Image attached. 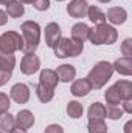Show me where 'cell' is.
Here are the masks:
<instances>
[{
    "instance_id": "cell-41",
    "label": "cell",
    "mask_w": 132,
    "mask_h": 133,
    "mask_svg": "<svg viewBox=\"0 0 132 133\" xmlns=\"http://www.w3.org/2000/svg\"><path fill=\"white\" fill-rule=\"evenodd\" d=\"M56 2H64V0H56Z\"/></svg>"
},
{
    "instance_id": "cell-5",
    "label": "cell",
    "mask_w": 132,
    "mask_h": 133,
    "mask_svg": "<svg viewBox=\"0 0 132 133\" xmlns=\"http://www.w3.org/2000/svg\"><path fill=\"white\" fill-rule=\"evenodd\" d=\"M40 68V59L34 54V53H30V54H25L20 61V71L27 76H31L34 73H37Z\"/></svg>"
},
{
    "instance_id": "cell-23",
    "label": "cell",
    "mask_w": 132,
    "mask_h": 133,
    "mask_svg": "<svg viewBox=\"0 0 132 133\" xmlns=\"http://www.w3.org/2000/svg\"><path fill=\"white\" fill-rule=\"evenodd\" d=\"M82 113H84V107H82V104H79L78 101H70V102L67 104V115H68L71 119L81 118Z\"/></svg>"
},
{
    "instance_id": "cell-39",
    "label": "cell",
    "mask_w": 132,
    "mask_h": 133,
    "mask_svg": "<svg viewBox=\"0 0 132 133\" xmlns=\"http://www.w3.org/2000/svg\"><path fill=\"white\" fill-rule=\"evenodd\" d=\"M19 2H22V3H33V0H19Z\"/></svg>"
},
{
    "instance_id": "cell-6",
    "label": "cell",
    "mask_w": 132,
    "mask_h": 133,
    "mask_svg": "<svg viewBox=\"0 0 132 133\" xmlns=\"http://www.w3.org/2000/svg\"><path fill=\"white\" fill-rule=\"evenodd\" d=\"M30 88L27 84H14L11 87V91H9V99H13L16 104H27L30 101Z\"/></svg>"
},
{
    "instance_id": "cell-32",
    "label": "cell",
    "mask_w": 132,
    "mask_h": 133,
    "mask_svg": "<svg viewBox=\"0 0 132 133\" xmlns=\"http://www.w3.org/2000/svg\"><path fill=\"white\" fill-rule=\"evenodd\" d=\"M11 76H13V71L0 68V87H3L5 84H8V81L11 79Z\"/></svg>"
},
{
    "instance_id": "cell-2",
    "label": "cell",
    "mask_w": 132,
    "mask_h": 133,
    "mask_svg": "<svg viewBox=\"0 0 132 133\" xmlns=\"http://www.w3.org/2000/svg\"><path fill=\"white\" fill-rule=\"evenodd\" d=\"M112 74H113V66H112V64L107 62V61H101V62H98L97 65L89 71L87 81H89V84H90L92 88L99 90V88H103L110 81Z\"/></svg>"
},
{
    "instance_id": "cell-22",
    "label": "cell",
    "mask_w": 132,
    "mask_h": 133,
    "mask_svg": "<svg viewBox=\"0 0 132 133\" xmlns=\"http://www.w3.org/2000/svg\"><path fill=\"white\" fill-rule=\"evenodd\" d=\"M16 66V56L13 53H6L0 50V68L13 71Z\"/></svg>"
},
{
    "instance_id": "cell-25",
    "label": "cell",
    "mask_w": 132,
    "mask_h": 133,
    "mask_svg": "<svg viewBox=\"0 0 132 133\" xmlns=\"http://www.w3.org/2000/svg\"><path fill=\"white\" fill-rule=\"evenodd\" d=\"M82 51H84V42L71 37L68 42V57H78Z\"/></svg>"
},
{
    "instance_id": "cell-24",
    "label": "cell",
    "mask_w": 132,
    "mask_h": 133,
    "mask_svg": "<svg viewBox=\"0 0 132 133\" xmlns=\"http://www.w3.org/2000/svg\"><path fill=\"white\" fill-rule=\"evenodd\" d=\"M87 115H89V119H90V118L104 119V118H106V107H104V104H101V102H93V104L89 107Z\"/></svg>"
},
{
    "instance_id": "cell-8",
    "label": "cell",
    "mask_w": 132,
    "mask_h": 133,
    "mask_svg": "<svg viewBox=\"0 0 132 133\" xmlns=\"http://www.w3.org/2000/svg\"><path fill=\"white\" fill-rule=\"evenodd\" d=\"M61 37H62V31L56 22H50L45 26V43H47V46L55 48V45L59 42Z\"/></svg>"
},
{
    "instance_id": "cell-9",
    "label": "cell",
    "mask_w": 132,
    "mask_h": 133,
    "mask_svg": "<svg viewBox=\"0 0 132 133\" xmlns=\"http://www.w3.org/2000/svg\"><path fill=\"white\" fill-rule=\"evenodd\" d=\"M106 19L112 23V25H123L128 20V11L121 6H112L107 9Z\"/></svg>"
},
{
    "instance_id": "cell-30",
    "label": "cell",
    "mask_w": 132,
    "mask_h": 133,
    "mask_svg": "<svg viewBox=\"0 0 132 133\" xmlns=\"http://www.w3.org/2000/svg\"><path fill=\"white\" fill-rule=\"evenodd\" d=\"M31 5L34 6V9H37V11H47L50 8V0H33Z\"/></svg>"
},
{
    "instance_id": "cell-20",
    "label": "cell",
    "mask_w": 132,
    "mask_h": 133,
    "mask_svg": "<svg viewBox=\"0 0 132 133\" xmlns=\"http://www.w3.org/2000/svg\"><path fill=\"white\" fill-rule=\"evenodd\" d=\"M68 42H70V37H61L59 42L55 45V56L59 57V59H65L68 57Z\"/></svg>"
},
{
    "instance_id": "cell-31",
    "label": "cell",
    "mask_w": 132,
    "mask_h": 133,
    "mask_svg": "<svg viewBox=\"0 0 132 133\" xmlns=\"http://www.w3.org/2000/svg\"><path fill=\"white\" fill-rule=\"evenodd\" d=\"M121 53L124 54V57H131L132 56V39H126L121 45Z\"/></svg>"
},
{
    "instance_id": "cell-3",
    "label": "cell",
    "mask_w": 132,
    "mask_h": 133,
    "mask_svg": "<svg viewBox=\"0 0 132 133\" xmlns=\"http://www.w3.org/2000/svg\"><path fill=\"white\" fill-rule=\"evenodd\" d=\"M118 39V31L107 23H98L89 31V40L93 45H113Z\"/></svg>"
},
{
    "instance_id": "cell-38",
    "label": "cell",
    "mask_w": 132,
    "mask_h": 133,
    "mask_svg": "<svg viewBox=\"0 0 132 133\" xmlns=\"http://www.w3.org/2000/svg\"><path fill=\"white\" fill-rule=\"evenodd\" d=\"M11 2H13V0H0V5H5V6H6V5L11 3Z\"/></svg>"
},
{
    "instance_id": "cell-16",
    "label": "cell",
    "mask_w": 132,
    "mask_h": 133,
    "mask_svg": "<svg viewBox=\"0 0 132 133\" xmlns=\"http://www.w3.org/2000/svg\"><path fill=\"white\" fill-rule=\"evenodd\" d=\"M120 95L121 101H126V99H132V82L131 81H118L115 85H113Z\"/></svg>"
},
{
    "instance_id": "cell-40",
    "label": "cell",
    "mask_w": 132,
    "mask_h": 133,
    "mask_svg": "<svg viewBox=\"0 0 132 133\" xmlns=\"http://www.w3.org/2000/svg\"><path fill=\"white\" fill-rule=\"evenodd\" d=\"M98 2H101V3H109V2H112V0H98Z\"/></svg>"
},
{
    "instance_id": "cell-29",
    "label": "cell",
    "mask_w": 132,
    "mask_h": 133,
    "mask_svg": "<svg viewBox=\"0 0 132 133\" xmlns=\"http://www.w3.org/2000/svg\"><path fill=\"white\" fill-rule=\"evenodd\" d=\"M9 107H11V101L9 96L5 95V93H0V115L9 111Z\"/></svg>"
},
{
    "instance_id": "cell-42",
    "label": "cell",
    "mask_w": 132,
    "mask_h": 133,
    "mask_svg": "<svg viewBox=\"0 0 132 133\" xmlns=\"http://www.w3.org/2000/svg\"><path fill=\"white\" fill-rule=\"evenodd\" d=\"M0 133H3V132H2V130H0Z\"/></svg>"
},
{
    "instance_id": "cell-33",
    "label": "cell",
    "mask_w": 132,
    "mask_h": 133,
    "mask_svg": "<svg viewBox=\"0 0 132 133\" xmlns=\"http://www.w3.org/2000/svg\"><path fill=\"white\" fill-rule=\"evenodd\" d=\"M44 133H64V129L59 124H50V125L45 127V132Z\"/></svg>"
},
{
    "instance_id": "cell-1",
    "label": "cell",
    "mask_w": 132,
    "mask_h": 133,
    "mask_svg": "<svg viewBox=\"0 0 132 133\" xmlns=\"http://www.w3.org/2000/svg\"><path fill=\"white\" fill-rule=\"evenodd\" d=\"M20 31H22V39H23L22 51L25 54L34 53L39 46V42H40V26H39V23L34 22V20H27L20 25Z\"/></svg>"
},
{
    "instance_id": "cell-12",
    "label": "cell",
    "mask_w": 132,
    "mask_h": 133,
    "mask_svg": "<svg viewBox=\"0 0 132 133\" xmlns=\"http://www.w3.org/2000/svg\"><path fill=\"white\" fill-rule=\"evenodd\" d=\"M59 79H58V74L55 70H50V68H45L40 71L39 74V84L45 85V87H50V88H56Z\"/></svg>"
},
{
    "instance_id": "cell-19",
    "label": "cell",
    "mask_w": 132,
    "mask_h": 133,
    "mask_svg": "<svg viewBox=\"0 0 132 133\" xmlns=\"http://www.w3.org/2000/svg\"><path fill=\"white\" fill-rule=\"evenodd\" d=\"M36 96L37 99L44 104L50 102V101L55 98V88H50V87H45L42 84H37L36 85Z\"/></svg>"
},
{
    "instance_id": "cell-28",
    "label": "cell",
    "mask_w": 132,
    "mask_h": 133,
    "mask_svg": "<svg viewBox=\"0 0 132 133\" xmlns=\"http://www.w3.org/2000/svg\"><path fill=\"white\" fill-rule=\"evenodd\" d=\"M123 108H120L118 105H109L107 108H106V118H109V119H112V121H117V119H120L121 116H123Z\"/></svg>"
},
{
    "instance_id": "cell-13",
    "label": "cell",
    "mask_w": 132,
    "mask_h": 133,
    "mask_svg": "<svg viewBox=\"0 0 132 133\" xmlns=\"http://www.w3.org/2000/svg\"><path fill=\"white\" fill-rule=\"evenodd\" d=\"M113 71H117L118 74H121V76H131L132 74V59L131 57H120V59H117L113 64Z\"/></svg>"
},
{
    "instance_id": "cell-7",
    "label": "cell",
    "mask_w": 132,
    "mask_h": 133,
    "mask_svg": "<svg viewBox=\"0 0 132 133\" xmlns=\"http://www.w3.org/2000/svg\"><path fill=\"white\" fill-rule=\"evenodd\" d=\"M87 9H89L87 0H70V3L67 5V12L73 19L86 17L87 16Z\"/></svg>"
},
{
    "instance_id": "cell-36",
    "label": "cell",
    "mask_w": 132,
    "mask_h": 133,
    "mask_svg": "<svg viewBox=\"0 0 132 133\" xmlns=\"http://www.w3.org/2000/svg\"><path fill=\"white\" fill-rule=\"evenodd\" d=\"M124 133H132V121H128L124 125Z\"/></svg>"
},
{
    "instance_id": "cell-14",
    "label": "cell",
    "mask_w": 132,
    "mask_h": 133,
    "mask_svg": "<svg viewBox=\"0 0 132 133\" xmlns=\"http://www.w3.org/2000/svg\"><path fill=\"white\" fill-rule=\"evenodd\" d=\"M56 74H58V79L61 82H70L76 76V68L73 65H68V64H62L56 68Z\"/></svg>"
},
{
    "instance_id": "cell-21",
    "label": "cell",
    "mask_w": 132,
    "mask_h": 133,
    "mask_svg": "<svg viewBox=\"0 0 132 133\" xmlns=\"http://www.w3.org/2000/svg\"><path fill=\"white\" fill-rule=\"evenodd\" d=\"M87 130L89 133H107V124L104 122V119H97V118H90L89 124H87Z\"/></svg>"
},
{
    "instance_id": "cell-15",
    "label": "cell",
    "mask_w": 132,
    "mask_h": 133,
    "mask_svg": "<svg viewBox=\"0 0 132 133\" xmlns=\"http://www.w3.org/2000/svg\"><path fill=\"white\" fill-rule=\"evenodd\" d=\"M89 31H90V28H89L86 23L78 22V23H75V25L71 26V37H73V39H78V40H81V42H86V40L89 39Z\"/></svg>"
},
{
    "instance_id": "cell-27",
    "label": "cell",
    "mask_w": 132,
    "mask_h": 133,
    "mask_svg": "<svg viewBox=\"0 0 132 133\" xmlns=\"http://www.w3.org/2000/svg\"><path fill=\"white\" fill-rule=\"evenodd\" d=\"M104 98H106V102H107L109 105H118V104L121 102V98H120V95H118V91H117V88H115L113 85L106 90Z\"/></svg>"
},
{
    "instance_id": "cell-4",
    "label": "cell",
    "mask_w": 132,
    "mask_h": 133,
    "mask_svg": "<svg viewBox=\"0 0 132 133\" xmlns=\"http://www.w3.org/2000/svg\"><path fill=\"white\" fill-rule=\"evenodd\" d=\"M23 48V39L17 31H6L0 36V50L6 53H16L22 51Z\"/></svg>"
},
{
    "instance_id": "cell-10",
    "label": "cell",
    "mask_w": 132,
    "mask_h": 133,
    "mask_svg": "<svg viewBox=\"0 0 132 133\" xmlns=\"http://www.w3.org/2000/svg\"><path fill=\"white\" fill-rule=\"evenodd\" d=\"M14 121H16V127H19L22 130H28L34 124V115L30 110H20L14 116Z\"/></svg>"
},
{
    "instance_id": "cell-18",
    "label": "cell",
    "mask_w": 132,
    "mask_h": 133,
    "mask_svg": "<svg viewBox=\"0 0 132 133\" xmlns=\"http://www.w3.org/2000/svg\"><path fill=\"white\" fill-rule=\"evenodd\" d=\"M5 12H6L9 17H13V19H19V17L23 16V12H25V6H23L22 2H19V0H13L11 3L6 5V11H5Z\"/></svg>"
},
{
    "instance_id": "cell-17",
    "label": "cell",
    "mask_w": 132,
    "mask_h": 133,
    "mask_svg": "<svg viewBox=\"0 0 132 133\" xmlns=\"http://www.w3.org/2000/svg\"><path fill=\"white\" fill-rule=\"evenodd\" d=\"M87 17L92 23L98 25V23H106V12L99 8V6H89L87 9Z\"/></svg>"
},
{
    "instance_id": "cell-35",
    "label": "cell",
    "mask_w": 132,
    "mask_h": 133,
    "mask_svg": "<svg viewBox=\"0 0 132 133\" xmlns=\"http://www.w3.org/2000/svg\"><path fill=\"white\" fill-rule=\"evenodd\" d=\"M6 22H8V14L3 9H0V26H3Z\"/></svg>"
},
{
    "instance_id": "cell-37",
    "label": "cell",
    "mask_w": 132,
    "mask_h": 133,
    "mask_svg": "<svg viewBox=\"0 0 132 133\" xmlns=\"http://www.w3.org/2000/svg\"><path fill=\"white\" fill-rule=\"evenodd\" d=\"M9 133H27V130H22V129H19V127H14V129H11Z\"/></svg>"
},
{
    "instance_id": "cell-26",
    "label": "cell",
    "mask_w": 132,
    "mask_h": 133,
    "mask_svg": "<svg viewBox=\"0 0 132 133\" xmlns=\"http://www.w3.org/2000/svg\"><path fill=\"white\" fill-rule=\"evenodd\" d=\"M14 127H16V121H14V116L9 111L0 115V130L2 132H9Z\"/></svg>"
},
{
    "instance_id": "cell-34",
    "label": "cell",
    "mask_w": 132,
    "mask_h": 133,
    "mask_svg": "<svg viewBox=\"0 0 132 133\" xmlns=\"http://www.w3.org/2000/svg\"><path fill=\"white\" fill-rule=\"evenodd\" d=\"M123 111H126V113H132V99L123 101Z\"/></svg>"
},
{
    "instance_id": "cell-11",
    "label": "cell",
    "mask_w": 132,
    "mask_h": 133,
    "mask_svg": "<svg viewBox=\"0 0 132 133\" xmlns=\"http://www.w3.org/2000/svg\"><path fill=\"white\" fill-rule=\"evenodd\" d=\"M90 90H92V87H90V84H89L87 77H82V79H76V81L71 84V88H70L71 95H73V96H76V98H82V96H87Z\"/></svg>"
}]
</instances>
